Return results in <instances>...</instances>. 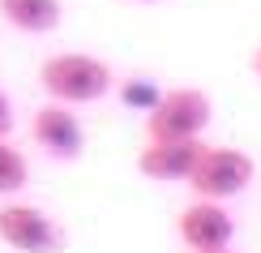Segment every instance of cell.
I'll use <instances>...</instances> for the list:
<instances>
[{
	"instance_id": "obj_2",
	"label": "cell",
	"mask_w": 261,
	"mask_h": 253,
	"mask_svg": "<svg viewBox=\"0 0 261 253\" xmlns=\"http://www.w3.org/2000/svg\"><path fill=\"white\" fill-rule=\"evenodd\" d=\"M214 103L210 95L197 86H176L163 90L159 103L146 112V142H184V137H201L210 129Z\"/></svg>"
},
{
	"instance_id": "obj_12",
	"label": "cell",
	"mask_w": 261,
	"mask_h": 253,
	"mask_svg": "<svg viewBox=\"0 0 261 253\" xmlns=\"http://www.w3.org/2000/svg\"><path fill=\"white\" fill-rule=\"evenodd\" d=\"M253 73L261 78V43H257V52H253Z\"/></svg>"
},
{
	"instance_id": "obj_4",
	"label": "cell",
	"mask_w": 261,
	"mask_h": 253,
	"mask_svg": "<svg viewBox=\"0 0 261 253\" xmlns=\"http://www.w3.org/2000/svg\"><path fill=\"white\" fill-rule=\"evenodd\" d=\"M0 240L13 253H60L64 249V232L56 227V219H47L39 206H26V202L0 206Z\"/></svg>"
},
{
	"instance_id": "obj_10",
	"label": "cell",
	"mask_w": 261,
	"mask_h": 253,
	"mask_svg": "<svg viewBox=\"0 0 261 253\" xmlns=\"http://www.w3.org/2000/svg\"><path fill=\"white\" fill-rule=\"evenodd\" d=\"M159 95H163V90H154L146 78H137V82H124V86H120V103H124V107H137V112H150V107L159 103Z\"/></svg>"
},
{
	"instance_id": "obj_14",
	"label": "cell",
	"mask_w": 261,
	"mask_h": 253,
	"mask_svg": "<svg viewBox=\"0 0 261 253\" xmlns=\"http://www.w3.org/2000/svg\"><path fill=\"white\" fill-rule=\"evenodd\" d=\"M137 5H159V0H137Z\"/></svg>"
},
{
	"instance_id": "obj_8",
	"label": "cell",
	"mask_w": 261,
	"mask_h": 253,
	"mask_svg": "<svg viewBox=\"0 0 261 253\" xmlns=\"http://www.w3.org/2000/svg\"><path fill=\"white\" fill-rule=\"evenodd\" d=\"M0 13L21 35H47L60 26V0H0Z\"/></svg>"
},
{
	"instance_id": "obj_7",
	"label": "cell",
	"mask_w": 261,
	"mask_h": 253,
	"mask_svg": "<svg viewBox=\"0 0 261 253\" xmlns=\"http://www.w3.org/2000/svg\"><path fill=\"white\" fill-rule=\"evenodd\" d=\"M30 137H35V146H43V155L51 159H77L82 146H86V133L77 125V116L69 112L64 103H43L35 120H30Z\"/></svg>"
},
{
	"instance_id": "obj_9",
	"label": "cell",
	"mask_w": 261,
	"mask_h": 253,
	"mask_svg": "<svg viewBox=\"0 0 261 253\" xmlns=\"http://www.w3.org/2000/svg\"><path fill=\"white\" fill-rule=\"evenodd\" d=\"M30 185V163L9 137H0V197H13Z\"/></svg>"
},
{
	"instance_id": "obj_13",
	"label": "cell",
	"mask_w": 261,
	"mask_h": 253,
	"mask_svg": "<svg viewBox=\"0 0 261 253\" xmlns=\"http://www.w3.org/2000/svg\"><path fill=\"white\" fill-rule=\"evenodd\" d=\"M205 253H236V249H205Z\"/></svg>"
},
{
	"instance_id": "obj_5",
	"label": "cell",
	"mask_w": 261,
	"mask_h": 253,
	"mask_svg": "<svg viewBox=\"0 0 261 253\" xmlns=\"http://www.w3.org/2000/svg\"><path fill=\"white\" fill-rule=\"evenodd\" d=\"M176 232H180V240H184L193 253L231 249V240H236V219H231V211H227L223 202H205V197H197V202H189V206L180 211Z\"/></svg>"
},
{
	"instance_id": "obj_1",
	"label": "cell",
	"mask_w": 261,
	"mask_h": 253,
	"mask_svg": "<svg viewBox=\"0 0 261 253\" xmlns=\"http://www.w3.org/2000/svg\"><path fill=\"white\" fill-rule=\"evenodd\" d=\"M39 86L47 90L51 103L77 107V103H99L112 95L116 73L112 64L90 56V52H60V56L39 64Z\"/></svg>"
},
{
	"instance_id": "obj_3",
	"label": "cell",
	"mask_w": 261,
	"mask_h": 253,
	"mask_svg": "<svg viewBox=\"0 0 261 253\" xmlns=\"http://www.w3.org/2000/svg\"><path fill=\"white\" fill-rule=\"evenodd\" d=\"M253 176H257L253 155L236 146H205L189 176V189L193 197H205V202H231L253 185Z\"/></svg>"
},
{
	"instance_id": "obj_6",
	"label": "cell",
	"mask_w": 261,
	"mask_h": 253,
	"mask_svg": "<svg viewBox=\"0 0 261 253\" xmlns=\"http://www.w3.org/2000/svg\"><path fill=\"white\" fill-rule=\"evenodd\" d=\"M205 142L201 137H184V142H146L137 155V172L146 180H163V185H176L184 180L189 185L193 168H197Z\"/></svg>"
},
{
	"instance_id": "obj_11",
	"label": "cell",
	"mask_w": 261,
	"mask_h": 253,
	"mask_svg": "<svg viewBox=\"0 0 261 253\" xmlns=\"http://www.w3.org/2000/svg\"><path fill=\"white\" fill-rule=\"evenodd\" d=\"M13 133V103H9V95L0 90V137Z\"/></svg>"
}]
</instances>
